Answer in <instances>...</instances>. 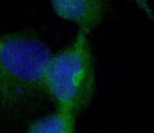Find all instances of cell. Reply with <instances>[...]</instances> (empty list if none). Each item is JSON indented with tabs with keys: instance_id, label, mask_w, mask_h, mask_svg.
Masks as SVG:
<instances>
[{
	"instance_id": "6da1fadb",
	"label": "cell",
	"mask_w": 154,
	"mask_h": 133,
	"mask_svg": "<svg viewBox=\"0 0 154 133\" xmlns=\"http://www.w3.org/2000/svg\"><path fill=\"white\" fill-rule=\"evenodd\" d=\"M53 54L38 35L17 31L0 35V116L16 120L34 112L48 96Z\"/></svg>"
},
{
	"instance_id": "7a4b0ae2",
	"label": "cell",
	"mask_w": 154,
	"mask_h": 133,
	"mask_svg": "<svg viewBox=\"0 0 154 133\" xmlns=\"http://www.w3.org/2000/svg\"><path fill=\"white\" fill-rule=\"evenodd\" d=\"M46 85L48 96L58 108L77 116L89 107L96 87L89 35L79 30L72 43L52 56Z\"/></svg>"
},
{
	"instance_id": "3957f363",
	"label": "cell",
	"mask_w": 154,
	"mask_h": 133,
	"mask_svg": "<svg viewBox=\"0 0 154 133\" xmlns=\"http://www.w3.org/2000/svg\"><path fill=\"white\" fill-rule=\"evenodd\" d=\"M53 10L61 19L79 26L89 35L108 12L107 0H50Z\"/></svg>"
},
{
	"instance_id": "277c9868",
	"label": "cell",
	"mask_w": 154,
	"mask_h": 133,
	"mask_svg": "<svg viewBox=\"0 0 154 133\" xmlns=\"http://www.w3.org/2000/svg\"><path fill=\"white\" fill-rule=\"evenodd\" d=\"M76 115L56 108L52 113L32 122L26 133H75Z\"/></svg>"
},
{
	"instance_id": "5b68a950",
	"label": "cell",
	"mask_w": 154,
	"mask_h": 133,
	"mask_svg": "<svg viewBox=\"0 0 154 133\" xmlns=\"http://www.w3.org/2000/svg\"><path fill=\"white\" fill-rule=\"evenodd\" d=\"M136 5L140 8L141 10L143 11V12L147 16V18L150 20L151 22H154V14L152 9L150 8V5L149 4L148 0H132Z\"/></svg>"
}]
</instances>
